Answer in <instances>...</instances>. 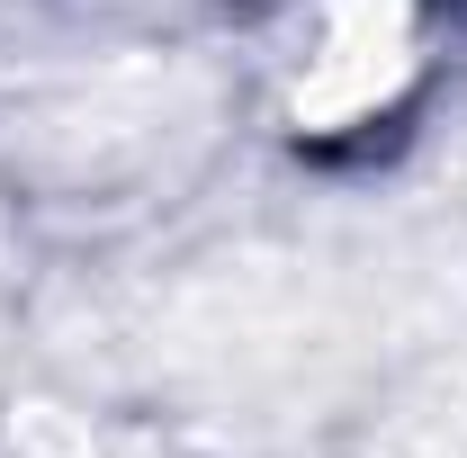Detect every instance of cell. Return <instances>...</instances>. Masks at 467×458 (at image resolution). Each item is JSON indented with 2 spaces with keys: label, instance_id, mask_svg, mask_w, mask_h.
Masks as SVG:
<instances>
[{
  "label": "cell",
  "instance_id": "obj_1",
  "mask_svg": "<svg viewBox=\"0 0 467 458\" xmlns=\"http://www.w3.org/2000/svg\"><path fill=\"white\" fill-rule=\"evenodd\" d=\"M431 36V0H296L288 36V109L296 126L315 117V135H342L387 117L422 72Z\"/></svg>",
  "mask_w": 467,
  "mask_h": 458
}]
</instances>
